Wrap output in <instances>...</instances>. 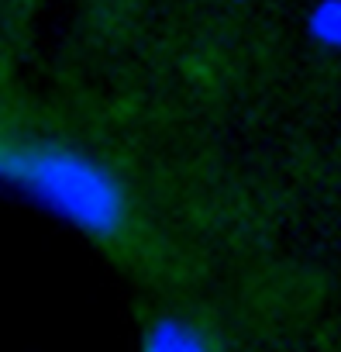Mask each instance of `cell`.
Wrapping results in <instances>:
<instances>
[{
  "label": "cell",
  "mask_w": 341,
  "mask_h": 352,
  "mask_svg": "<svg viewBox=\"0 0 341 352\" xmlns=\"http://www.w3.org/2000/svg\"><path fill=\"white\" fill-rule=\"evenodd\" d=\"M141 352H214V349L193 324H187L180 318H158L148 328Z\"/></svg>",
  "instance_id": "7a4b0ae2"
},
{
  "label": "cell",
  "mask_w": 341,
  "mask_h": 352,
  "mask_svg": "<svg viewBox=\"0 0 341 352\" xmlns=\"http://www.w3.org/2000/svg\"><path fill=\"white\" fill-rule=\"evenodd\" d=\"M0 184L18 187L66 225L107 239L128 221V197L114 173L66 145L0 138Z\"/></svg>",
  "instance_id": "6da1fadb"
},
{
  "label": "cell",
  "mask_w": 341,
  "mask_h": 352,
  "mask_svg": "<svg viewBox=\"0 0 341 352\" xmlns=\"http://www.w3.org/2000/svg\"><path fill=\"white\" fill-rule=\"evenodd\" d=\"M307 32L324 49L341 52V0H317L307 14Z\"/></svg>",
  "instance_id": "3957f363"
}]
</instances>
